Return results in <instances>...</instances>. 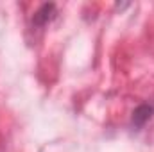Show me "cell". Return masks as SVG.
Instances as JSON below:
<instances>
[{"instance_id": "cell-1", "label": "cell", "mask_w": 154, "mask_h": 152, "mask_svg": "<svg viewBox=\"0 0 154 152\" xmlns=\"http://www.w3.org/2000/svg\"><path fill=\"white\" fill-rule=\"evenodd\" d=\"M54 16H56V5H54V4H45V5L39 7V11H36L32 22H34L36 25H45V23H48Z\"/></svg>"}, {"instance_id": "cell-2", "label": "cell", "mask_w": 154, "mask_h": 152, "mask_svg": "<svg viewBox=\"0 0 154 152\" xmlns=\"http://www.w3.org/2000/svg\"><path fill=\"white\" fill-rule=\"evenodd\" d=\"M154 113V104H142L140 108H136V111L133 113V123L134 125H143Z\"/></svg>"}]
</instances>
